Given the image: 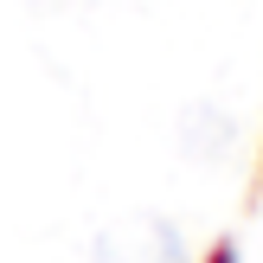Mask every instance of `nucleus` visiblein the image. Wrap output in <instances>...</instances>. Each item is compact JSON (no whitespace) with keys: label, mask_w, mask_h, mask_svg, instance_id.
<instances>
[{"label":"nucleus","mask_w":263,"mask_h":263,"mask_svg":"<svg viewBox=\"0 0 263 263\" xmlns=\"http://www.w3.org/2000/svg\"><path fill=\"white\" fill-rule=\"evenodd\" d=\"M90 263H186V238L174 218H122L97 238Z\"/></svg>","instance_id":"1"}]
</instances>
